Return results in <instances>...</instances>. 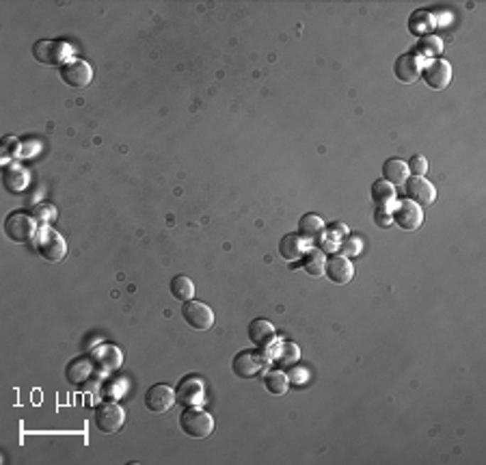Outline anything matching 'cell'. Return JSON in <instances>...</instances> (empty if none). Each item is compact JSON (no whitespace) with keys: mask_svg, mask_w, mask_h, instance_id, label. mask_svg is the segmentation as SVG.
Segmentation results:
<instances>
[{"mask_svg":"<svg viewBox=\"0 0 486 465\" xmlns=\"http://www.w3.org/2000/svg\"><path fill=\"white\" fill-rule=\"evenodd\" d=\"M324 255L318 249H311L307 253H303V269L311 275V277H320L324 275Z\"/></svg>","mask_w":486,"mask_h":465,"instance_id":"cell-22","label":"cell"},{"mask_svg":"<svg viewBox=\"0 0 486 465\" xmlns=\"http://www.w3.org/2000/svg\"><path fill=\"white\" fill-rule=\"evenodd\" d=\"M423 80L430 89H446L452 80V68L448 61L443 59H437V61H430L423 70Z\"/></svg>","mask_w":486,"mask_h":465,"instance_id":"cell-12","label":"cell"},{"mask_svg":"<svg viewBox=\"0 0 486 465\" xmlns=\"http://www.w3.org/2000/svg\"><path fill=\"white\" fill-rule=\"evenodd\" d=\"M264 388L270 392V394H275V396H281L288 392V377L281 373V370H268L264 375Z\"/></svg>","mask_w":486,"mask_h":465,"instance_id":"cell-21","label":"cell"},{"mask_svg":"<svg viewBox=\"0 0 486 465\" xmlns=\"http://www.w3.org/2000/svg\"><path fill=\"white\" fill-rule=\"evenodd\" d=\"M182 402H186V405H190V402H199L201 400V396H203V385H201V381L199 379H195V377H186V379H182V383H180V388H178V394H176Z\"/></svg>","mask_w":486,"mask_h":465,"instance_id":"cell-17","label":"cell"},{"mask_svg":"<svg viewBox=\"0 0 486 465\" xmlns=\"http://www.w3.org/2000/svg\"><path fill=\"white\" fill-rule=\"evenodd\" d=\"M176 390L169 388V385H151L147 392H145V407L151 411V413H165L173 407L176 402Z\"/></svg>","mask_w":486,"mask_h":465,"instance_id":"cell-10","label":"cell"},{"mask_svg":"<svg viewBox=\"0 0 486 465\" xmlns=\"http://www.w3.org/2000/svg\"><path fill=\"white\" fill-rule=\"evenodd\" d=\"M247 333H249V340H251L257 348H268L270 344L275 342V327L270 325L268 321H264V319L251 321Z\"/></svg>","mask_w":486,"mask_h":465,"instance_id":"cell-14","label":"cell"},{"mask_svg":"<svg viewBox=\"0 0 486 465\" xmlns=\"http://www.w3.org/2000/svg\"><path fill=\"white\" fill-rule=\"evenodd\" d=\"M61 80L68 85V87H74V89H85L91 80H93V70L87 61L82 59H68L61 63Z\"/></svg>","mask_w":486,"mask_h":465,"instance_id":"cell-4","label":"cell"},{"mask_svg":"<svg viewBox=\"0 0 486 465\" xmlns=\"http://www.w3.org/2000/svg\"><path fill=\"white\" fill-rule=\"evenodd\" d=\"M5 234L14 242H26L35 236V221L24 213H11L5 219Z\"/></svg>","mask_w":486,"mask_h":465,"instance_id":"cell-7","label":"cell"},{"mask_svg":"<svg viewBox=\"0 0 486 465\" xmlns=\"http://www.w3.org/2000/svg\"><path fill=\"white\" fill-rule=\"evenodd\" d=\"M303 251H305V245L298 234H286L279 240V255L288 262H294L298 257H303Z\"/></svg>","mask_w":486,"mask_h":465,"instance_id":"cell-16","label":"cell"},{"mask_svg":"<svg viewBox=\"0 0 486 465\" xmlns=\"http://www.w3.org/2000/svg\"><path fill=\"white\" fill-rule=\"evenodd\" d=\"M404 193H406V197L413 203L419 205V208H421V205H430L437 197L435 186H432V182H428L423 176H413L411 180H406L404 182Z\"/></svg>","mask_w":486,"mask_h":465,"instance_id":"cell-9","label":"cell"},{"mask_svg":"<svg viewBox=\"0 0 486 465\" xmlns=\"http://www.w3.org/2000/svg\"><path fill=\"white\" fill-rule=\"evenodd\" d=\"M180 429L184 435L193 439H205L214 431V420L207 411L197 409V407H186L180 416Z\"/></svg>","mask_w":486,"mask_h":465,"instance_id":"cell-1","label":"cell"},{"mask_svg":"<svg viewBox=\"0 0 486 465\" xmlns=\"http://www.w3.org/2000/svg\"><path fill=\"white\" fill-rule=\"evenodd\" d=\"M171 294L178 299V301H190L193 294H195V284L186 277V275H176L171 279Z\"/></svg>","mask_w":486,"mask_h":465,"instance_id":"cell-23","label":"cell"},{"mask_svg":"<svg viewBox=\"0 0 486 465\" xmlns=\"http://www.w3.org/2000/svg\"><path fill=\"white\" fill-rule=\"evenodd\" d=\"M182 319L186 321V325H190L197 331H205L214 325V312L203 303V301H184L182 305Z\"/></svg>","mask_w":486,"mask_h":465,"instance_id":"cell-5","label":"cell"},{"mask_svg":"<svg viewBox=\"0 0 486 465\" xmlns=\"http://www.w3.org/2000/svg\"><path fill=\"white\" fill-rule=\"evenodd\" d=\"M93 422L99 433H106V435L117 433L126 424V411L117 402H102L95 407Z\"/></svg>","mask_w":486,"mask_h":465,"instance_id":"cell-3","label":"cell"},{"mask_svg":"<svg viewBox=\"0 0 486 465\" xmlns=\"http://www.w3.org/2000/svg\"><path fill=\"white\" fill-rule=\"evenodd\" d=\"M3 178H5V186H7L11 193H20V191L26 186V176H24V171H22L18 165H9V167L5 169Z\"/></svg>","mask_w":486,"mask_h":465,"instance_id":"cell-24","label":"cell"},{"mask_svg":"<svg viewBox=\"0 0 486 465\" xmlns=\"http://www.w3.org/2000/svg\"><path fill=\"white\" fill-rule=\"evenodd\" d=\"M394 72H396V78L400 82H415L421 74V65H419V59L415 55H402L396 65H394Z\"/></svg>","mask_w":486,"mask_h":465,"instance_id":"cell-15","label":"cell"},{"mask_svg":"<svg viewBox=\"0 0 486 465\" xmlns=\"http://www.w3.org/2000/svg\"><path fill=\"white\" fill-rule=\"evenodd\" d=\"M324 275H327L333 284L346 286L355 277V267L346 255H331L327 262H324Z\"/></svg>","mask_w":486,"mask_h":465,"instance_id":"cell-11","label":"cell"},{"mask_svg":"<svg viewBox=\"0 0 486 465\" xmlns=\"http://www.w3.org/2000/svg\"><path fill=\"white\" fill-rule=\"evenodd\" d=\"M281 348H284V355H275L273 359L281 361V364H292L294 359H298V346H294V344H281Z\"/></svg>","mask_w":486,"mask_h":465,"instance_id":"cell-26","label":"cell"},{"mask_svg":"<svg viewBox=\"0 0 486 465\" xmlns=\"http://www.w3.org/2000/svg\"><path fill=\"white\" fill-rule=\"evenodd\" d=\"M441 50V41L437 37H426L421 41V53H428V55H435Z\"/></svg>","mask_w":486,"mask_h":465,"instance_id":"cell-29","label":"cell"},{"mask_svg":"<svg viewBox=\"0 0 486 465\" xmlns=\"http://www.w3.org/2000/svg\"><path fill=\"white\" fill-rule=\"evenodd\" d=\"M392 217H394V223L400 225V228L406 230V232H415V230L421 225V221H423L421 208H419L417 203H413L411 199H402V201L396 205V210L392 213Z\"/></svg>","mask_w":486,"mask_h":465,"instance_id":"cell-8","label":"cell"},{"mask_svg":"<svg viewBox=\"0 0 486 465\" xmlns=\"http://www.w3.org/2000/svg\"><path fill=\"white\" fill-rule=\"evenodd\" d=\"M264 368H266V359L257 351H240L232 361V370L238 379H253Z\"/></svg>","mask_w":486,"mask_h":465,"instance_id":"cell-6","label":"cell"},{"mask_svg":"<svg viewBox=\"0 0 486 465\" xmlns=\"http://www.w3.org/2000/svg\"><path fill=\"white\" fill-rule=\"evenodd\" d=\"M33 245L37 249V253L43 257V260L48 262H61L65 253H68V247H65V240L54 232L50 228H41L35 236H33Z\"/></svg>","mask_w":486,"mask_h":465,"instance_id":"cell-2","label":"cell"},{"mask_svg":"<svg viewBox=\"0 0 486 465\" xmlns=\"http://www.w3.org/2000/svg\"><path fill=\"white\" fill-rule=\"evenodd\" d=\"M394 197H396L394 184L385 182V180H376L372 184V199L376 203V208H387V205L394 201Z\"/></svg>","mask_w":486,"mask_h":465,"instance_id":"cell-19","label":"cell"},{"mask_svg":"<svg viewBox=\"0 0 486 465\" xmlns=\"http://www.w3.org/2000/svg\"><path fill=\"white\" fill-rule=\"evenodd\" d=\"M406 167H409V171H411L413 176H423V173L428 171V161H426L423 156H413V159L406 163Z\"/></svg>","mask_w":486,"mask_h":465,"instance_id":"cell-27","label":"cell"},{"mask_svg":"<svg viewBox=\"0 0 486 465\" xmlns=\"http://www.w3.org/2000/svg\"><path fill=\"white\" fill-rule=\"evenodd\" d=\"M406 176H409V167L400 159H389L383 165V178L389 184H402V182H406Z\"/></svg>","mask_w":486,"mask_h":465,"instance_id":"cell-20","label":"cell"},{"mask_svg":"<svg viewBox=\"0 0 486 465\" xmlns=\"http://www.w3.org/2000/svg\"><path fill=\"white\" fill-rule=\"evenodd\" d=\"M374 223H376L378 228H389V225L394 223V217H392V213H389L387 208H376V213H374Z\"/></svg>","mask_w":486,"mask_h":465,"instance_id":"cell-28","label":"cell"},{"mask_svg":"<svg viewBox=\"0 0 486 465\" xmlns=\"http://www.w3.org/2000/svg\"><path fill=\"white\" fill-rule=\"evenodd\" d=\"M65 48L61 41H50V39H41L33 46V57L41 63V65H59L63 61Z\"/></svg>","mask_w":486,"mask_h":465,"instance_id":"cell-13","label":"cell"},{"mask_svg":"<svg viewBox=\"0 0 486 465\" xmlns=\"http://www.w3.org/2000/svg\"><path fill=\"white\" fill-rule=\"evenodd\" d=\"M322 230H324V223H322V219H320L318 215H313V213L303 215L301 221H298V236H301L303 240H313V238H318V236L322 234Z\"/></svg>","mask_w":486,"mask_h":465,"instance_id":"cell-18","label":"cell"},{"mask_svg":"<svg viewBox=\"0 0 486 465\" xmlns=\"http://www.w3.org/2000/svg\"><path fill=\"white\" fill-rule=\"evenodd\" d=\"M33 217L39 223H48L52 219H57V208H52V205H37V208L33 210Z\"/></svg>","mask_w":486,"mask_h":465,"instance_id":"cell-25","label":"cell"}]
</instances>
